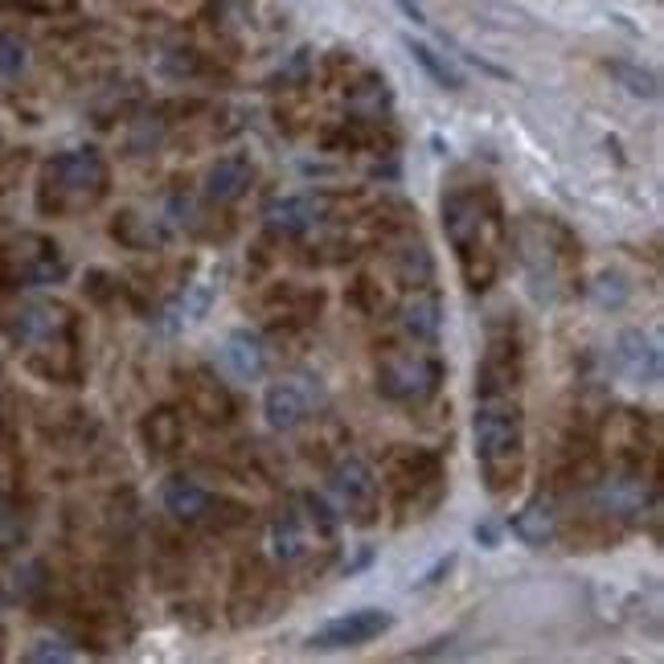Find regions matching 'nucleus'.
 <instances>
[{"mask_svg":"<svg viewBox=\"0 0 664 664\" xmlns=\"http://www.w3.org/2000/svg\"><path fill=\"white\" fill-rule=\"evenodd\" d=\"M443 234H448L463 284L472 292H489L501 275L504 251H509V226H504L501 197L489 185H463L443 197Z\"/></svg>","mask_w":664,"mask_h":664,"instance_id":"obj_1","label":"nucleus"},{"mask_svg":"<svg viewBox=\"0 0 664 664\" xmlns=\"http://www.w3.org/2000/svg\"><path fill=\"white\" fill-rule=\"evenodd\" d=\"M517 246V263L529 284V296L538 304H562L579 296L583 284V246L566 222L550 214H525L509 234Z\"/></svg>","mask_w":664,"mask_h":664,"instance_id":"obj_2","label":"nucleus"},{"mask_svg":"<svg viewBox=\"0 0 664 664\" xmlns=\"http://www.w3.org/2000/svg\"><path fill=\"white\" fill-rule=\"evenodd\" d=\"M472 443L480 480L492 497H504L525 476V415L521 394H476Z\"/></svg>","mask_w":664,"mask_h":664,"instance_id":"obj_3","label":"nucleus"},{"mask_svg":"<svg viewBox=\"0 0 664 664\" xmlns=\"http://www.w3.org/2000/svg\"><path fill=\"white\" fill-rule=\"evenodd\" d=\"M9 340L25 349L29 369L50 381L79 378V320L58 299H25L9 320Z\"/></svg>","mask_w":664,"mask_h":664,"instance_id":"obj_4","label":"nucleus"},{"mask_svg":"<svg viewBox=\"0 0 664 664\" xmlns=\"http://www.w3.org/2000/svg\"><path fill=\"white\" fill-rule=\"evenodd\" d=\"M111 190V168L103 152L95 149H70L58 152L41 164L38 181V210L50 217H70L95 210Z\"/></svg>","mask_w":664,"mask_h":664,"instance_id":"obj_5","label":"nucleus"},{"mask_svg":"<svg viewBox=\"0 0 664 664\" xmlns=\"http://www.w3.org/2000/svg\"><path fill=\"white\" fill-rule=\"evenodd\" d=\"M386 492H390V504L398 521H419V517H431L448 492V480H443V460L439 451L427 448H394L390 460H386Z\"/></svg>","mask_w":664,"mask_h":664,"instance_id":"obj_6","label":"nucleus"},{"mask_svg":"<svg viewBox=\"0 0 664 664\" xmlns=\"http://www.w3.org/2000/svg\"><path fill=\"white\" fill-rule=\"evenodd\" d=\"M443 386V361L427 349L386 353L378 366V390L398 407H427Z\"/></svg>","mask_w":664,"mask_h":664,"instance_id":"obj_7","label":"nucleus"},{"mask_svg":"<svg viewBox=\"0 0 664 664\" xmlns=\"http://www.w3.org/2000/svg\"><path fill=\"white\" fill-rule=\"evenodd\" d=\"M328 492L337 501V517H345L353 525H374L378 521L381 484L361 456H340L328 468Z\"/></svg>","mask_w":664,"mask_h":664,"instance_id":"obj_8","label":"nucleus"},{"mask_svg":"<svg viewBox=\"0 0 664 664\" xmlns=\"http://www.w3.org/2000/svg\"><path fill=\"white\" fill-rule=\"evenodd\" d=\"M67 258L62 246L41 238V234H21L13 246L0 251V279L4 284H25V287H45L67 279Z\"/></svg>","mask_w":664,"mask_h":664,"instance_id":"obj_9","label":"nucleus"},{"mask_svg":"<svg viewBox=\"0 0 664 664\" xmlns=\"http://www.w3.org/2000/svg\"><path fill=\"white\" fill-rule=\"evenodd\" d=\"M320 407H325V386H320L316 374L279 378L263 394V415H267V427H275V431H296Z\"/></svg>","mask_w":664,"mask_h":664,"instance_id":"obj_10","label":"nucleus"},{"mask_svg":"<svg viewBox=\"0 0 664 664\" xmlns=\"http://www.w3.org/2000/svg\"><path fill=\"white\" fill-rule=\"evenodd\" d=\"M591 504L607 521H640L648 509H656V489H652V480H644L640 468H624L620 463L615 472H607L595 484Z\"/></svg>","mask_w":664,"mask_h":664,"instance_id":"obj_11","label":"nucleus"},{"mask_svg":"<svg viewBox=\"0 0 664 664\" xmlns=\"http://www.w3.org/2000/svg\"><path fill=\"white\" fill-rule=\"evenodd\" d=\"M394 627V615L381 607H357L349 615L328 620L325 627H316L308 648L316 652H345V648H366L374 640H381Z\"/></svg>","mask_w":664,"mask_h":664,"instance_id":"obj_12","label":"nucleus"},{"mask_svg":"<svg viewBox=\"0 0 664 664\" xmlns=\"http://www.w3.org/2000/svg\"><path fill=\"white\" fill-rule=\"evenodd\" d=\"M328 202L325 193H292V197H275L263 210V222L275 238H304L313 234L320 222H328Z\"/></svg>","mask_w":664,"mask_h":664,"instance_id":"obj_13","label":"nucleus"},{"mask_svg":"<svg viewBox=\"0 0 664 664\" xmlns=\"http://www.w3.org/2000/svg\"><path fill=\"white\" fill-rule=\"evenodd\" d=\"M611 366L615 374L627 381V386H656L661 381V349H656V340L648 333H640V328H624L620 337H615V349H611Z\"/></svg>","mask_w":664,"mask_h":664,"instance_id":"obj_14","label":"nucleus"},{"mask_svg":"<svg viewBox=\"0 0 664 664\" xmlns=\"http://www.w3.org/2000/svg\"><path fill=\"white\" fill-rule=\"evenodd\" d=\"M251 185H255V161L243 156V152H231V156H217V161L205 168L202 193H205V202L234 205Z\"/></svg>","mask_w":664,"mask_h":664,"instance_id":"obj_15","label":"nucleus"},{"mask_svg":"<svg viewBox=\"0 0 664 664\" xmlns=\"http://www.w3.org/2000/svg\"><path fill=\"white\" fill-rule=\"evenodd\" d=\"M267 545H272V558L279 566H299V562H308V554L320 545V538L313 533L308 517L299 513V509H284V513L272 521Z\"/></svg>","mask_w":664,"mask_h":664,"instance_id":"obj_16","label":"nucleus"},{"mask_svg":"<svg viewBox=\"0 0 664 664\" xmlns=\"http://www.w3.org/2000/svg\"><path fill=\"white\" fill-rule=\"evenodd\" d=\"M161 501H164V513L176 517V521H185V525L217 521V509H222V501H217L214 492L202 489V484L190 480V476H173V480H164Z\"/></svg>","mask_w":664,"mask_h":664,"instance_id":"obj_17","label":"nucleus"},{"mask_svg":"<svg viewBox=\"0 0 664 664\" xmlns=\"http://www.w3.org/2000/svg\"><path fill=\"white\" fill-rule=\"evenodd\" d=\"M398 325L415 345H435L439 328H443V299L431 287H415L402 304H398Z\"/></svg>","mask_w":664,"mask_h":664,"instance_id":"obj_18","label":"nucleus"},{"mask_svg":"<svg viewBox=\"0 0 664 664\" xmlns=\"http://www.w3.org/2000/svg\"><path fill=\"white\" fill-rule=\"evenodd\" d=\"M509 529H513V538L521 545H529V550H545V545L558 538V509H554V501H550V497H529V501L513 513Z\"/></svg>","mask_w":664,"mask_h":664,"instance_id":"obj_19","label":"nucleus"},{"mask_svg":"<svg viewBox=\"0 0 664 664\" xmlns=\"http://www.w3.org/2000/svg\"><path fill=\"white\" fill-rule=\"evenodd\" d=\"M185 402L193 415H202L205 422H231L234 419V398L210 369H193L185 381Z\"/></svg>","mask_w":664,"mask_h":664,"instance_id":"obj_20","label":"nucleus"},{"mask_svg":"<svg viewBox=\"0 0 664 664\" xmlns=\"http://www.w3.org/2000/svg\"><path fill=\"white\" fill-rule=\"evenodd\" d=\"M222 361L238 381H258L267 374V345L251 328H234L226 345H222Z\"/></svg>","mask_w":664,"mask_h":664,"instance_id":"obj_21","label":"nucleus"},{"mask_svg":"<svg viewBox=\"0 0 664 664\" xmlns=\"http://www.w3.org/2000/svg\"><path fill=\"white\" fill-rule=\"evenodd\" d=\"M140 435H144V448H149V456H173L181 443H185V422H181V415L168 407L152 410L149 419H144V427H140Z\"/></svg>","mask_w":664,"mask_h":664,"instance_id":"obj_22","label":"nucleus"},{"mask_svg":"<svg viewBox=\"0 0 664 664\" xmlns=\"http://www.w3.org/2000/svg\"><path fill=\"white\" fill-rule=\"evenodd\" d=\"M402 45H407V54L419 62L422 74H427L435 86H443V91H463V70L456 67L448 54H439L435 45H427V41H419V38H402Z\"/></svg>","mask_w":664,"mask_h":664,"instance_id":"obj_23","label":"nucleus"},{"mask_svg":"<svg viewBox=\"0 0 664 664\" xmlns=\"http://www.w3.org/2000/svg\"><path fill=\"white\" fill-rule=\"evenodd\" d=\"M111 234H115V238H120L127 251H152V246L168 243V226H164V222H156V217L136 214V210H127V214L115 217Z\"/></svg>","mask_w":664,"mask_h":664,"instance_id":"obj_24","label":"nucleus"},{"mask_svg":"<svg viewBox=\"0 0 664 664\" xmlns=\"http://www.w3.org/2000/svg\"><path fill=\"white\" fill-rule=\"evenodd\" d=\"M386 111H390V86L378 74H366L349 91V115L357 123H378Z\"/></svg>","mask_w":664,"mask_h":664,"instance_id":"obj_25","label":"nucleus"},{"mask_svg":"<svg viewBox=\"0 0 664 664\" xmlns=\"http://www.w3.org/2000/svg\"><path fill=\"white\" fill-rule=\"evenodd\" d=\"M394 272L407 287H427L435 279V263L431 251L419 243V238H407V243L394 251Z\"/></svg>","mask_w":664,"mask_h":664,"instance_id":"obj_26","label":"nucleus"},{"mask_svg":"<svg viewBox=\"0 0 664 664\" xmlns=\"http://www.w3.org/2000/svg\"><path fill=\"white\" fill-rule=\"evenodd\" d=\"M607 74L620 86H624L627 95H636V99H656L661 95V79L652 74V70L636 67V62H607Z\"/></svg>","mask_w":664,"mask_h":664,"instance_id":"obj_27","label":"nucleus"},{"mask_svg":"<svg viewBox=\"0 0 664 664\" xmlns=\"http://www.w3.org/2000/svg\"><path fill=\"white\" fill-rule=\"evenodd\" d=\"M21 542H25V521H21V513H17L13 504L0 497V554L17 550Z\"/></svg>","mask_w":664,"mask_h":664,"instance_id":"obj_28","label":"nucleus"},{"mask_svg":"<svg viewBox=\"0 0 664 664\" xmlns=\"http://www.w3.org/2000/svg\"><path fill=\"white\" fill-rule=\"evenodd\" d=\"M25 41L13 38V33H0V79H17L25 70Z\"/></svg>","mask_w":664,"mask_h":664,"instance_id":"obj_29","label":"nucleus"},{"mask_svg":"<svg viewBox=\"0 0 664 664\" xmlns=\"http://www.w3.org/2000/svg\"><path fill=\"white\" fill-rule=\"evenodd\" d=\"M74 656H79V652L70 648L67 640H38V644H33V648L25 652V661H74Z\"/></svg>","mask_w":664,"mask_h":664,"instance_id":"obj_30","label":"nucleus"},{"mask_svg":"<svg viewBox=\"0 0 664 664\" xmlns=\"http://www.w3.org/2000/svg\"><path fill=\"white\" fill-rule=\"evenodd\" d=\"M451 566H456V554H443V558H439V562H435L431 570H427V574H422V579H415V591H427V586H439V583H443V579H448V574H451Z\"/></svg>","mask_w":664,"mask_h":664,"instance_id":"obj_31","label":"nucleus"},{"mask_svg":"<svg viewBox=\"0 0 664 664\" xmlns=\"http://www.w3.org/2000/svg\"><path fill=\"white\" fill-rule=\"evenodd\" d=\"M472 538H476L480 545H484V550H497V545H501V529L492 525V521H476Z\"/></svg>","mask_w":664,"mask_h":664,"instance_id":"obj_32","label":"nucleus"},{"mask_svg":"<svg viewBox=\"0 0 664 664\" xmlns=\"http://www.w3.org/2000/svg\"><path fill=\"white\" fill-rule=\"evenodd\" d=\"M394 4H398V9H402V13H407L415 25H422V21H427V17H422V9H419V0H394Z\"/></svg>","mask_w":664,"mask_h":664,"instance_id":"obj_33","label":"nucleus"}]
</instances>
